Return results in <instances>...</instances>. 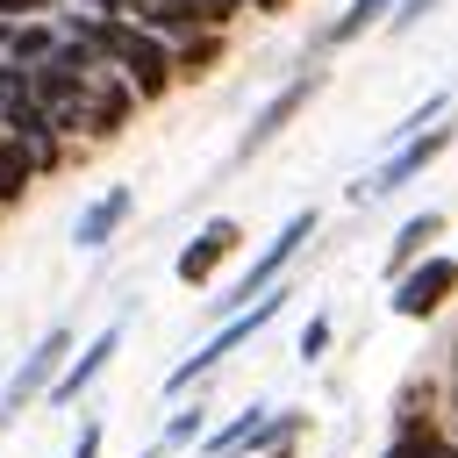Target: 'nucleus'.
I'll return each mask as SVG.
<instances>
[{
  "mask_svg": "<svg viewBox=\"0 0 458 458\" xmlns=\"http://www.w3.org/2000/svg\"><path fill=\"white\" fill-rule=\"evenodd\" d=\"M315 93H322V64H308V72H293V79H286V86H279V93H272V100L258 107V122L243 129V143H236V157H258L265 143H279V136L293 129V114H301V107H308Z\"/></svg>",
  "mask_w": 458,
  "mask_h": 458,
  "instance_id": "7",
  "label": "nucleus"
},
{
  "mask_svg": "<svg viewBox=\"0 0 458 458\" xmlns=\"http://www.w3.org/2000/svg\"><path fill=\"white\" fill-rule=\"evenodd\" d=\"M136 215V186H107V193H93L86 208H79V222H72V243L79 250H107L114 236H122V222Z\"/></svg>",
  "mask_w": 458,
  "mask_h": 458,
  "instance_id": "11",
  "label": "nucleus"
},
{
  "mask_svg": "<svg viewBox=\"0 0 458 458\" xmlns=\"http://www.w3.org/2000/svg\"><path fill=\"white\" fill-rule=\"evenodd\" d=\"M64 358H72V329H43L36 351H21L14 372H0V437L14 429L21 408H43V394H50L57 372H64Z\"/></svg>",
  "mask_w": 458,
  "mask_h": 458,
  "instance_id": "2",
  "label": "nucleus"
},
{
  "mask_svg": "<svg viewBox=\"0 0 458 458\" xmlns=\"http://www.w3.org/2000/svg\"><path fill=\"white\" fill-rule=\"evenodd\" d=\"M451 136H458L451 122H429L422 136L394 143V157H386V165H379L372 179H358V186H351V200H386V193H401L408 179H422V172H429V165H437V157L451 150Z\"/></svg>",
  "mask_w": 458,
  "mask_h": 458,
  "instance_id": "6",
  "label": "nucleus"
},
{
  "mask_svg": "<svg viewBox=\"0 0 458 458\" xmlns=\"http://www.w3.org/2000/svg\"><path fill=\"white\" fill-rule=\"evenodd\" d=\"M315 222H322V215H315V208H293V215H286V222H279V236H272V243H265V250H258V258H250V265H243V279H236V286H229V293H222V322H229V315H236V308H250V301H258V293H265V286H279V279H286V265H293V258H301V243H308V236H315Z\"/></svg>",
  "mask_w": 458,
  "mask_h": 458,
  "instance_id": "3",
  "label": "nucleus"
},
{
  "mask_svg": "<svg viewBox=\"0 0 458 458\" xmlns=\"http://www.w3.org/2000/svg\"><path fill=\"white\" fill-rule=\"evenodd\" d=\"M258 458H293V444H272V451H258Z\"/></svg>",
  "mask_w": 458,
  "mask_h": 458,
  "instance_id": "27",
  "label": "nucleus"
},
{
  "mask_svg": "<svg viewBox=\"0 0 458 458\" xmlns=\"http://www.w3.org/2000/svg\"><path fill=\"white\" fill-rule=\"evenodd\" d=\"M114 64H122V86H129L136 100H165V93H172V43H157L150 29H136Z\"/></svg>",
  "mask_w": 458,
  "mask_h": 458,
  "instance_id": "10",
  "label": "nucleus"
},
{
  "mask_svg": "<svg viewBox=\"0 0 458 458\" xmlns=\"http://www.w3.org/2000/svg\"><path fill=\"white\" fill-rule=\"evenodd\" d=\"M437 236H444V215H437V208L408 215V222H401V236H394V250H386V279H394V272H408L415 258H429V250H437Z\"/></svg>",
  "mask_w": 458,
  "mask_h": 458,
  "instance_id": "13",
  "label": "nucleus"
},
{
  "mask_svg": "<svg viewBox=\"0 0 458 458\" xmlns=\"http://www.w3.org/2000/svg\"><path fill=\"white\" fill-rule=\"evenodd\" d=\"M236 14H243V0H200V21H208L215 36H222V29L236 21Z\"/></svg>",
  "mask_w": 458,
  "mask_h": 458,
  "instance_id": "22",
  "label": "nucleus"
},
{
  "mask_svg": "<svg viewBox=\"0 0 458 458\" xmlns=\"http://www.w3.org/2000/svg\"><path fill=\"white\" fill-rule=\"evenodd\" d=\"M286 293H293V286L279 279V286H265V293H258L250 308H236V315H229V322H222V329H215V336H208V344H200L193 358H179V365H172V379H165V394L179 401L186 386H200V379H208V372H215V365H222L229 351H243V344H250V336H258V329H265V322H272V315L286 308Z\"/></svg>",
  "mask_w": 458,
  "mask_h": 458,
  "instance_id": "1",
  "label": "nucleus"
},
{
  "mask_svg": "<svg viewBox=\"0 0 458 458\" xmlns=\"http://www.w3.org/2000/svg\"><path fill=\"white\" fill-rule=\"evenodd\" d=\"M451 293H458V258H444V250H429V258H415L408 272L386 279V308L401 322H429Z\"/></svg>",
  "mask_w": 458,
  "mask_h": 458,
  "instance_id": "5",
  "label": "nucleus"
},
{
  "mask_svg": "<svg viewBox=\"0 0 458 458\" xmlns=\"http://www.w3.org/2000/svg\"><path fill=\"white\" fill-rule=\"evenodd\" d=\"M236 250H243V222H236V215H208V222L193 229V243L172 258V272H179V286H208Z\"/></svg>",
  "mask_w": 458,
  "mask_h": 458,
  "instance_id": "8",
  "label": "nucleus"
},
{
  "mask_svg": "<svg viewBox=\"0 0 458 458\" xmlns=\"http://www.w3.org/2000/svg\"><path fill=\"white\" fill-rule=\"evenodd\" d=\"M215 64H222V36L215 29H200V36H179L172 43V86L186 79V86H200V79H215Z\"/></svg>",
  "mask_w": 458,
  "mask_h": 458,
  "instance_id": "14",
  "label": "nucleus"
},
{
  "mask_svg": "<svg viewBox=\"0 0 458 458\" xmlns=\"http://www.w3.org/2000/svg\"><path fill=\"white\" fill-rule=\"evenodd\" d=\"M293 351H301V365H315V358L329 351V315H308L301 336H293Z\"/></svg>",
  "mask_w": 458,
  "mask_h": 458,
  "instance_id": "19",
  "label": "nucleus"
},
{
  "mask_svg": "<svg viewBox=\"0 0 458 458\" xmlns=\"http://www.w3.org/2000/svg\"><path fill=\"white\" fill-rule=\"evenodd\" d=\"M301 437V408H272V401H250L243 415H229L215 437H200L208 458H258L272 444H293Z\"/></svg>",
  "mask_w": 458,
  "mask_h": 458,
  "instance_id": "4",
  "label": "nucleus"
},
{
  "mask_svg": "<svg viewBox=\"0 0 458 458\" xmlns=\"http://www.w3.org/2000/svg\"><path fill=\"white\" fill-rule=\"evenodd\" d=\"M50 7H72V0H0V21H43Z\"/></svg>",
  "mask_w": 458,
  "mask_h": 458,
  "instance_id": "20",
  "label": "nucleus"
},
{
  "mask_svg": "<svg viewBox=\"0 0 458 458\" xmlns=\"http://www.w3.org/2000/svg\"><path fill=\"white\" fill-rule=\"evenodd\" d=\"M7 86H21V64H7V57H0V93H7Z\"/></svg>",
  "mask_w": 458,
  "mask_h": 458,
  "instance_id": "25",
  "label": "nucleus"
},
{
  "mask_svg": "<svg viewBox=\"0 0 458 458\" xmlns=\"http://www.w3.org/2000/svg\"><path fill=\"white\" fill-rule=\"evenodd\" d=\"M422 14H437V0H401V7L386 14V29H394V36H408V29L422 21Z\"/></svg>",
  "mask_w": 458,
  "mask_h": 458,
  "instance_id": "21",
  "label": "nucleus"
},
{
  "mask_svg": "<svg viewBox=\"0 0 458 458\" xmlns=\"http://www.w3.org/2000/svg\"><path fill=\"white\" fill-rule=\"evenodd\" d=\"M122 336H129V315H114V322H107L100 336H86V344H79V351L64 358V372H57V386H50L43 401H50V408H72V401H79V394H86V386H93V379H100V372L114 365Z\"/></svg>",
  "mask_w": 458,
  "mask_h": 458,
  "instance_id": "9",
  "label": "nucleus"
},
{
  "mask_svg": "<svg viewBox=\"0 0 458 458\" xmlns=\"http://www.w3.org/2000/svg\"><path fill=\"white\" fill-rule=\"evenodd\" d=\"M394 7H401V0H351V7L322 29V43H358V36H365V29H379Z\"/></svg>",
  "mask_w": 458,
  "mask_h": 458,
  "instance_id": "16",
  "label": "nucleus"
},
{
  "mask_svg": "<svg viewBox=\"0 0 458 458\" xmlns=\"http://www.w3.org/2000/svg\"><path fill=\"white\" fill-rule=\"evenodd\" d=\"M72 458H100V422H86V429H79V444H72Z\"/></svg>",
  "mask_w": 458,
  "mask_h": 458,
  "instance_id": "24",
  "label": "nucleus"
},
{
  "mask_svg": "<svg viewBox=\"0 0 458 458\" xmlns=\"http://www.w3.org/2000/svg\"><path fill=\"white\" fill-rule=\"evenodd\" d=\"M129 114H136V93H129L122 79H93L86 100H79V129H86V136H122Z\"/></svg>",
  "mask_w": 458,
  "mask_h": 458,
  "instance_id": "12",
  "label": "nucleus"
},
{
  "mask_svg": "<svg viewBox=\"0 0 458 458\" xmlns=\"http://www.w3.org/2000/svg\"><path fill=\"white\" fill-rule=\"evenodd\" d=\"M79 7H86V14H114V21H136L150 0H79Z\"/></svg>",
  "mask_w": 458,
  "mask_h": 458,
  "instance_id": "23",
  "label": "nucleus"
},
{
  "mask_svg": "<svg viewBox=\"0 0 458 458\" xmlns=\"http://www.w3.org/2000/svg\"><path fill=\"white\" fill-rule=\"evenodd\" d=\"M379 458H458V444H451L437 422H401V429H394V444H386Z\"/></svg>",
  "mask_w": 458,
  "mask_h": 458,
  "instance_id": "15",
  "label": "nucleus"
},
{
  "mask_svg": "<svg viewBox=\"0 0 458 458\" xmlns=\"http://www.w3.org/2000/svg\"><path fill=\"white\" fill-rule=\"evenodd\" d=\"M200 437H208V408L193 401V408H179V415L165 422V437H157V444H165V451H179V444H200Z\"/></svg>",
  "mask_w": 458,
  "mask_h": 458,
  "instance_id": "18",
  "label": "nucleus"
},
{
  "mask_svg": "<svg viewBox=\"0 0 458 458\" xmlns=\"http://www.w3.org/2000/svg\"><path fill=\"white\" fill-rule=\"evenodd\" d=\"M29 179H36V157H29L21 143H0V215H7V208H21Z\"/></svg>",
  "mask_w": 458,
  "mask_h": 458,
  "instance_id": "17",
  "label": "nucleus"
},
{
  "mask_svg": "<svg viewBox=\"0 0 458 458\" xmlns=\"http://www.w3.org/2000/svg\"><path fill=\"white\" fill-rule=\"evenodd\" d=\"M0 143H7V136H0Z\"/></svg>",
  "mask_w": 458,
  "mask_h": 458,
  "instance_id": "28",
  "label": "nucleus"
},
{
  "mask_svg": "<svg viewBox=\"0 0 458 458\" xmlns=\"http://www.w3.org/2000/svg\"><path fill=\"white\" fill-rule=\"evenodd\" d=\"M243 7H258V14H279V7H293V0H243Z\"/></svg>",
  "mask_w": 458,
  "mask_h": 458,
  "instance_id": "26",
  "label": "nucleus"
}]
</instances>
